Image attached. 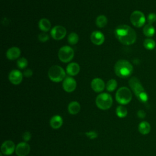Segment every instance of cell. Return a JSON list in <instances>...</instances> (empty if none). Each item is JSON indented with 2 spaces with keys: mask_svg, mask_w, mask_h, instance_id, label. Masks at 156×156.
Masks as SVG:
<instances>
[{
  "mask_svg": "<svg viewBox=\"0 0 156 156\" xmlns=\"http://www.w3.org/2000/svg\"><path fill=\"white\" fill-rule=\"evenodd\" d=\"M86 136L90 139H94L98 137V133L95 131H89L85 133Z\"/></svg>",
  "mask_w": 156,
  "mask_h": 156,
  "instance_id": "31",
  "label": "cell"
},
{
  "mask_svg": "<svg viewBox=\"0 0 156 156\" xmlns=\"http://www.w3.org/2000/svg\"><path fill=\"white\" fill-rule=\"evenodd\" d=\"M17 66L20 69H24L28 65L27 60L24 57H21L17 60Z\"/></svg>",
  "mask_w": 156,
  "mask_h": 156,
  "instance_id": "28",
  "label": "cell"
},
{
  "mask_svg": "<svg viewBox=\"0 0 156 156\" xmlns=\"http://www.w3.org/2000/svg\"><path fill=\"white\" fill-rule=\"evenodd\" d=\"M132 98V94L130 90L126 87L119 88L115 94L116 101L121 105L129 104Z\"/></svg>",
  "mask_w": 156,
  "mask_h": 156,
  "instance_id": "4",
  "label": "cell"
},
{
  "mask_svg": "<svg viewBox=\"0 0 156 156\" xmlns=\"http://www.w3.org/2000/svg\"><path fill=\"white\" fill-rule=\"evenodd\" d=\"M63 121L61 116L54 115L50 119V125L52 129H59L63 124Z\"/></svg>",
  "mask_w": 156,
  "mask_h": 156,
  "instance_id": "18",
  "label": "cell"
},
{
  "mask_svg": "<svg viewBox=\"0 0 156 156\" xmlns=\"http://www.w3.org/2000/svg\"><path fill=\"white\" fill-rule=\"evenodd\" d=\"M38 27L41 30H42L43 32H46L48 30H49V29H51V24L49 20H48V19L42 18L39 21Z\"/></svg>",
  "mask_w": 156,
  "mask_h": 156,
  "instance_id": "21",
  "label": "cell"
},
{
  "mask_svg": "<svg viewBox=\"0 0 156 156\" xmlns=\"http://www.w3.org/2000/svg\"><path fill=\"white\" fill-rule=\"evenodd\" d=\"M16 146L11 140L5 141L1 146V153L5 155H10L15 151Z\"/></svg>",
  "mask_w": 156,
  "mask_h": 156,
  "instance_id": "11",
  "label": "cell"
},
{
  "mask_svg": "<svg viewBox=\"0 0 156 156\" xmlns=\"http://www.w3.org/2000/svg\"><path fill=\"white\" fill-rule=\"evenodd\" d=\"M116 114L120 118H125L127 115V110L122 105H119L116 108Z\"/></svg>",
  "mask_w": 156,
  "mask_h": 156,
  "instance_id": "25",
  "label": "cell"
},
{
  "mask_svg": "<svg viewBox=\"0 0 156 156\" xmlns=\"http://www.w3.org/2000/svg\"><path fill=\"white\" fill-rule=\"evenodd\" d=\"M31 136H32V135H31L30 132H25L23 133L22 138H23V141L24 142H27V141H29L30 140Z\"/></svg>",
  "mask_w": 156,
  "mask_h": 156,
  "instance_id": "32",
  "label": "cell"
},
{
  "mask_svg": "<svg viewBox=\"0 0 156 156\" xmlns=\"http://www.w3.org/2000/svg\"><path fill=\"white\" fill-rule=\"evenodd\" d=\"M147 21L148 24H152L156 21V14L155 13H150L147 16Z\"/></svg>",
  "mask_w": 156,
  "mask_h": 156,
  "instance_id": "30",
  "label": "cell"
},
{
  "mask_svg": "<svg viewBox=\"0 0 156 156\" xmlns=\"http://www.w3.org/2000/svg\"><path fill=\"white\" fill-rule=\"evenodd\" d=\"M79 35L76 32H71L68 36V41L71 45H74L78 43Z\"/></svg>",
  "mask_w": 156,
  "mask_h": 156,
  "instance_id": "26",
  "label": "cell"
},
{
  "mask_svg": "<svg viewBox=\"0 0 156 156\" xmlns=\"http://www.w3.org/2000/svg\"><path fill=\"white\" fill-rule=\"evenodd\" d=\"M80 71L79 65L76 62H72L68 65L66 68V73L70 76L77 75Z\"/></svg>",
  "mask_w": 156,
  "mask_h": 156,
  "instance_id": "17",
  "label": "cell"
},
{
  "mask_svg": "<svg viewBox=\"0 0 156 156\" xmlns=\"http://www.w3.org/2000/svg\"><path fill=\"white\" fill-rule=\"evenodd\" d=\"M129 85L137 99L143 103L148 100V95L140 80L136 77H132L129 80Z\"/></svg>",
  "mask_w": 156,
  "mask_h": 156,
  "instance_id": "2",
  "label": "cell"
},
{
  "mask_svg": "<svg viewBox=\"0 0 156 156\" xmlns=\"http://www.w3.org/2000/svg\"><path fill=\"white\" fill-rule=\"evenodd\" d=\"M90 39L93 44L96 45H101L104 43L105 37L104 35L101 31L95 30L91 33Z\"/></svg>",
  "mask_w": 156,
  "mask_h": 156,
  "instance_id": "14",
  "label": "cell"
},
{
  "mask_svg": "<svg viewBox=\"0 0 156 156\" xmlns=\"http://www.w3.org/2000/svg\"><path fill=\"white\" fill-rule=\"evenodd\" d=\"M143 31L144 35L148 38L153 37L155 32L154 27L152 26V24H146L143 27Z\"/></svg>",
  "mask_w": 156,
  "mask_h": 156,
  "instance_id": "22",
  "label": "cell"
},
{
  "mask_svg": "<svg viewBox=\"0 0 156 156\" xmlns=\"http://www.w3.org/2000/svg\"><path fill=\"white\" fill-rule=\"evenodd\" d=\"M20 49L16 46H13L9 48L6 52V57L10 60H14L20 56Z\"/></svg>",
  "mask_w": 156,
  "mask_h": 156,
  "instance_id": "16",
  "label": "cell"
},
{
  "mask_svg": "<svg viewBox=\"0 0 156 156\" xmlns=\"http://www.w3.org/2000/svg\"><path fill=\"white\" fill-rule=\"evenodd\" d=\"M66 34V29L62 26H55L51 31V35L54 40H60L63 39Z\"/></svg>",
  "mask_w": 156,
  "mask_h": 156,
  "instance_id": "9",
  "label": "cell"
},
{
  "mask_svg": "<svg viewBox=\"0 0 156 156\" xmlns=\"http://www.w3.org/2000/svg\"><path fill=\"white\" fill-rule=\"evenodd\" d=\"M96 105L101 110H105L109 109L113 104L112 96L107 93H102L98 95L96 98Z\"/></svg>",
  "mask_w": 156,
  "mask_h": 156,
  "instance_id": "5",
  "label": "cell"
},
{
  "mask_svg": "<svg viewBox=\"0 0 156 156\" xmlns=\"http://www.w3.org/2000/svg\"><path fill=\"white\" fill-rule=\"evenodd\" d=\"M107 18L105 15H101L98 16L96 20V24L99 28L104 27L107 24Z\"/></svg>",
  "mask_w": 156,
  "mask_h": 156,
  "instance_id": "23",
  "label": "cell"
},
{
  "mask_svg": "<svg viewBox=\"0 0 156 156\" xmlns=\"http://www.w3.org/2000/svg\"><path fill=\"white\" fill-rule=\"evenodd\" d=\"M74 52L72 48L68 46L61 47L58 52V57L60 60L64 63L69 62L74 57Z\"/></svg>",
  "mask_w": 156,
  "mask_h": 156,
  "instance_id": "7",
  "label": "cell"
},
{
  "mask_svg": "<svg viewBox=\"0 0 156 156\" xmlns=\"http://www.w3.org/2000/svg\"><path fill=\"white\" fill-rule=\"evenodd\" d=\"M23 77V73L18 69L12 70L9 74V79L13 85L20 84L22 82Z\"/></svg>",
  "mask_w": 156,
  "mask_h": 156,
  "instance_id": "13",
  "label": "cell"
},
{
  "mask_svg": "<svg viewBox=\"0 0 156 156\" xmlns=\"http://www.w3.org/2000/svg\"><path fill=\"white\" fill-rule=\"evenodd\" d=\"M143 46L146 49L152 50L155 47L156 43L154 40L150 38H147L144 40Z\"/></svg>",
  "mask_w": 156,
  "mask_h": 156,
  "instance_id": "24",
  "label": "cell"
},
{
  "mask_svg": "<svg viewBox=\"0 0 156 156\" xmlns=\"http://www.w3.org/2000/svg\"><path fill=\"white\" fill-rule=\"evenodd\" d=\"M0 156H2V153H1V154H0Z\"/></svg>",
  "mask_w": 156,
  "mask_h": 156,
  "instance_id": "35",
  "label": "cell"
},
{
  "mask_svg": "<svg viewBox=\"0 0 156 156\" xmlns=\"http://www.w3.org/2000/svg\"><path fill=\"white\" fill-rule=\"evenodd\" d=\"M62 86L63 90L65 91L68 93H71L75 90L77 86V83L76 80L73 77L68 76L65 77L63 80Z\"/></svg>",
  "mask_w": 156,
  "mask_h": 156,
  "instance_id": "10",
  "label": "cell"
},
{
  "mask_svg": "<svg viewBox=\"0 0 156 156\" xmlns=\"http://www.w3.org/2000/svg\"><path fill=\"white\" fill-rule=\"evenodd\" d=\"M138 131L143 135L148 134L151 131L150 124L146 121L141 122L138 125Z\"/></svg>",
  "mask_w": 156,
  "mask_h": 156,
  "instance_id": "20",
  "label": "cell"
},
{
  "mask_svg": "<svg viewBox=\"0 0 156 156\" xmlns=\"http://www.w3.org/2000/svg\"><path fill=\"white\" fill-rule=\"evenodd\" d=\"M114 71L116 75L119 77L127 78L133 73V67L128 60L121 59L115 63Z\"/></svg>",
  "mask_w": 156,
  "mask_h": 156,
  "instance_id": "3",
  "label": "cell"
},
{
  "mask_svg": "<svg viewBox=\"0 0 156 156\" xmlns=\"http://www.w3.org/2000/svg\"><path fill=\"white\" fill-rule=\"evenodd\" d=\"M80 110V105L79 103L77 101L71 102L68 106V112L71 115L77 114Z\"/></svg>",
  "mask_w": 156,
  "mask_h": 156,
  "instance_id": "19",
  "label": "cell"
},
{
  "mask_svg": "<svg viewBox=\"0 0 156 156\" xmlns=\"http://www.w3.org/2000/svg\"><path fill=\"white\" fill-rule=\"evenodd\" d=\"M38 38L41 42H46L49 39V35L46 34V32H42L38 35Z\"/></svg>",
  "mask_w": 156,
  "mask_h": 156,
  "instance_id": "29",
  "label": "cell"
},
{
  "mask_svg": "<svg viewBox=\"0 0 156 156\" xmlns=\"http://www.w3.org/2000/svg\"><path fill=\"white\" fill-rule=\"evenodd\" d=\"M104 80L100 78H94L91 82V87L93 91L97 93L102 91L105 88Z\"/></svg>",
  "mask_w": 156,
  "mask_h": 156,
  "instance_id": "15",
  "label": "cell"
},
{
  "mask_svg": "<svg viewBox=\"0 0 156 156\" xmlns=\"http://www.w3.org/2000/svg\"><path fill=\"white\" fill-rule=\"evenodd\" d=\"M137 116L140 118H144L146 116V113L143 110H140L137 112Z\"/></svg>",
  "mask_w": 156,
  "mask_h": 156,
  "instance_id": "34",
  "label": "cell"
},
{
  "mask_svg": "<svg viewBox=\"0 0 156 156\" xmlns=\"http://www.w3.org/2000/svg\"><path fill=\"white\" fill-rule=\"evenodd\" d=\"M130 20L133 26L136 27H141L145 24L146 17L141 11L135 10L131 13Z\"/></svg>",
  "mask_w": 156,
  "mask_h": 156,
  "instance_id": "8",
  "label": "cell"
},
{
  "mask_svg": "<svg viewBox=\"0 0 156 156\" xmlns=\"http://www.w3.org/2000/svg\"><path fill=\"white\" fill-rule=\"evenodd\" d=\"M115 35L118 40L125 45L132 44L136 40V34L134 29L126 24L117 26L115 30Z\"/></svg>",
  "mask_w": 156,
  "mask_h": 156,
  "instance_id": "1",
  "label": "cell"
},
{
  "mask_svg": "<svg viewBox=\"0 0 156 156\" xmlns=\"http://www.w3.org/2000/svg\"><path fill=\"white\" fill-rule=\"evenodd\" d=\"M23 74L26 77H30L33 74V71L30 69H26L24 71Z\"/></svg>",
  "mask_w": 156,
  "mask_h": 156,
  "instance_id": "33",
  "label": "cell"
},
{
  "mask_svg": "<svg viewBox=\"0 0 156 156\" xmlns=\"http://www.w3.org/2000/svg\"><path fill=\"white\" fill-rule=\"evenodd\" d=\"M118 83L115 79H110L106 84V89L108 91H113L117 87Z\"/></svg>",
  "mask_w": 156,
  "mask_h": 156,
  "instance_id": "27",
  "label": "cell"
},
{
  "mask_svg": "<svg viewBox=\"0 0 156 156\" xmlns=\"http://www.w3.org/2000/svg\"><path fill=\"white\" fill-rule=\"evenodd\" d=\"M30 151V146L26 142H21L16 146L15 152L18 156H27Z\"/></svg>",
  "mask_w": 156,
  "mask_h": 156,
  "instance_id": "12",
  "label": "cell"
},
{
  "mask_svg": "<svg viewBox=\"0 0 156 156\" xmlns=\"http://www.w3.org/2000/svg\"><path fill=\"white\" fill-rule=\"evenodd\" d=\"M66 73L63 68L58 65L52 66L48 71V77L54 82H60L65 79Z\"/></svg>",
  "mask_w": 156,
  "mask_h": 156,
  "instance_id": "6",
  "label": "cell"
}]
</instances>
